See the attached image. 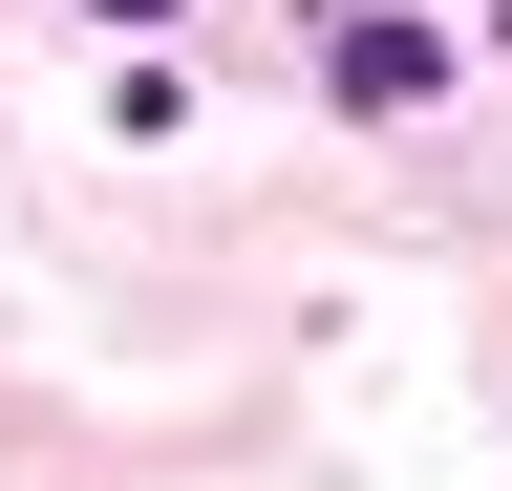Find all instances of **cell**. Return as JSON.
I'll return each mask as SVG.
<instances>
[{
  "label": "cell",
  "mask_w": 512,
  "mask_h": 491,
  "mask_svg": "<svg viewBox=\"0 0 512 491\" xmlns=\"http://www.w3.org/2000/svg\"><path fill=\"white\" fill-rule=\"evenodd\" d=\"M427 86H448L427 22H342V107H427Z\"/></svg>",
  "instance_id": "6da1fadb"
},
{
  "label": "cell",
  "mask_w": 512,
  "mask_h": 491,
  "mask_svg": "<svg viewBox=\"0 0 512 491\" xmlns=\"http://www.w3.org/2000/svg\"><path fill=\"white\" fill-rule=\"evenodd\" d=\"M107 22H150V0H107Z\"/></svg>",
  "instance_id": "7a4b0ae2"
}]
</instances>
